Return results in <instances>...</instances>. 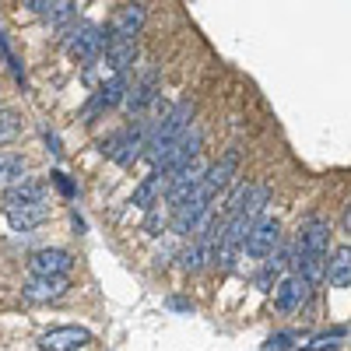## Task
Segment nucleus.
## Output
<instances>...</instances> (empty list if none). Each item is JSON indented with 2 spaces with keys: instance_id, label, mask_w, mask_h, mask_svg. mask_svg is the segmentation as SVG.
<instances>
[{
  "instance_id": "obj_17",
  "label": "nucleus",
  "mask_w": 351,
  "mask_h": 351,
  "mask_svg": "<svg viewBox=\"0 0 351 351\" xmlns=\"http://www.w3.org/2000/svg\"><path fill=\"white\" fill-rule=\"evenodd\" d=\"M46 218H49V204H46V200L14 204V208H8V225H11L14 232H32V228H39Z\"/></svg>"
},
{
  "instance_id": "obj_27",
  "label": "nucleus",
  "mask_w": 351,
  "mask_h": 351,
  "mask_svg": "<svg viewBox=\"0 0 351 351\" xmlns=\"http://www.w3.org/2000/svg\"><path fill=\"white\" fill-rule=\"evenodd\" d=\"M71 18H74V4H71V0H60V4L49 11V25L56 28V32H67Z\"/></svg>"
},
{
  "instance_id": "obj_1",
  "label": "nucleus",
  "mask_w": 351,
  "mask_h": 351,
  "mask_svg": "<svg viewBox=\"0 0 351 351\" xmlns=\"http://www.w3.org/2000/svg\"><path fill=\"white\" fill-rule=\"evenodd\" d=\"M267 200H271V190H267V186H250L246 200L236 204V208L228 211V221L221 225V239H218V246H215V260H211V263H218L221 271L236 267V256H239L246 236L253 232V225L260 221L263 208H267Z\"/></svg>"
},
{
  "instance_id": "obj_30",
  "label": "nucleus",
  "mask_w": 351,
  "mask_h": 351,
  "mask_svg": "<svg viewBox=\"0 0 351 351\" xmlns=\"http://www.w3.org/2000/svg\"><path fill=\"white\" fill-rule=\"evenodd\" d=\"M56 4H60V0H25V8L32 11V14H49Z\"/></svg>"
},
{
  "instance_id": "obj_4",
  "label": "nucleus",
  "mask_w": 351,
  "mask_h": 351,
  "mask_svg": "<svg viewBox=\"0 0 351 351\" xmlns=\"http://www.w3.org/2000/svg\"><path fill=\"white\" fill-rule=\"evenodd\" d=\"M106 49V32L92 21H81L67 28V53L77 56L81 64H95Z\"/></svg>"
},
{
  "instance_id": "obj_16",
  "label": "nucleus",
  "mask_w": 351,
  "mask_h": 351,
  "mask_svg": "<svg viewBox=\"0 0 351 351\" xmlns=\"http://www.w3.org/2000/svg\"><path fill=\"white\" fill-rule=\"evenodd\" d=\"M327 239H330V225L324 218H306L302 228H299L295 250L299 253H319V256H327Z\"/></svg>"
},
{
  "instance_id": "obj_25",
  "label": "nucleus",
  "mask_w": 351,
  "mask_h": 351,
  "mask_svg": "<svg viewBox=\"0 0 351 351\" xmlns=\"http://www.w3.org/2000/svg\"><path fill=\"white\" fill-rule=\"evenodd\" d=\"M18 134H21V116L11 112V109H4V112H0V148L11 144Z\"/></svg>"
},
{
  "instance_id": "obj_21",
  "label": "nucleus",
  "mask_w": 351,
  "mask_h": 351,
  "mask_svg": "<svg viewBox=\"0 0 351 351\" xmlns=\"http://www.w3.org/2000/svg\"><path fill=\"white\" fill-rule=\"evenodd\" d=\"M106 64L116 71V74H123L134 60H137V46H134V39H109L106 36Z\"/></svg>"
},
{
  "instance_id": "obj_11",
  "label": "nucleus",
  "mask_w": 351,
  "mask_h": 351,
  "mask_svg": "<svg viewBox=\"0 0 351 351\" xmlns=\"http://www.w3.org/2000/svg\"><path fill=\"white\" fill-rule=\"evenodd\" d=\"M74 267V256L67 250H39L28 256V274L32 278H67Z\"/></svg>"
},
{
  "instance_id": "obj_33",
  "label": "nucleus",
  "mask_w": 351,
  "mask_h": 351,
  "mask_svg": "<svg viewBox=\"0 0 351 351\" xmlns=\"http://www.w3.org/2000/svg\"><path fill=\"white\" fill-rule=\"evenodd\" d=\"M344 232L351 236V204H348V211H344Z\"/></svg>"
},
{
  "instance_id": "obj_32",
  "label": "nucleus",
  "mask_w": 351,
  "mask_h": 351,
  "mask_svg": "<svg viewBox=\"0 0 351 351\" xmlns=\"http://www.w3.org/2000/svg\"><path fill=\"white\" fill-rule=\"evenodd\" d=\"M46 144H49V152H53V155H60V152H64V148H60V141H56V134H46Z\"/></svg>"
},
{
  "instance_id": "obj_12",
  "label": "nucleus",
  "mask_w": 351,
  "mask_h": 351,
  "mask_svg": "<svg viewBox=\"0 0 351 351\" xmlns=\"http://www.w3.org/2000/svg\"><path fill=\"white\" fill-rule=\"evenodd\" d=\"M200 144H204V137H200V130L197 127H190L180 141H176L172 144V148H169V155L155 165L158 172H176V169H180V165H186V162H193L197 155H200Z\"/></svg>"
},
{
  "instance_id": "obj_9",
  "label": "nucleus",
  "mask_w": 351,
  "mask_h": 351,
  "mask_svg": "<svg viewBox=\"0 0 351 351\" xmlns=\"http://www.w3.org/2000/svg\"><path fill=\"white\" fill-rule=\"evenodd\" d=\"M278 243H281V221H278V218H260V221L253 225V232L246 236L243 250H246V256H253V260H267V256H274Z\"/></svg>"
},
{
  "instance_id": "obj_29",
  "label": "nucleus",
  "mask_w": 351,
  "mask_h": 351,
  "mask_svg": "<svg viewBox=\"0 0 351 351\" xmlns=\"http://www.w3.org/2000/svg\"><path fill=\"white\" fill-rule=\"evenodd\" d=\"M49 180H53V186H56V190H60V193H64L67 200H71V197L77 193V190H74V183L67 180V172H60V169H56V172H49Z\"/></svg>"
},
{
  "instance_id": "obj_3",
  "label": "nucleus",
  "mask_w": 351,
  "mask_h": 351,
  "mask_svg": "<svg viewBox=\"0 0 351 351\" xmlns=\"http://www.w3.org/2000/svg\"><path fill=\"white\" fill-rule=\"evenodd\" d=\"M144 141H148V120H141V123H130V127H120L116 134H109L99 148L106 158H112L116 165H123L130 169L141 155H144Z\"/></svg>"
},
{
  "instance_id": "obj_26",
  "label": "nucleus",
  "mask_w": 351,
  "mask_h": 351,
  "mask_svg": "<svg viewBox=\"0 0 351 351\" xmlns=\"http://www.w3.org/2000/svg\"><path fill=\"white\" fill-rule=\"evenodd\" d=\"M0 56H4V64H8V71H11V77L18 81V84H25V67H21V60L14 56V49H11V39L0 32Z\"/></svg>"
},
{
  "instance_id": "obj_22",
  "label": "nucleus",
  "mask_w": 351,
  "mask_h": 351,
  "mask_svg": "<svg viewBox=\"0 0 351 351\" xmlns=\"http://www.w3.org/2000/svg\"><path fill=\"white\" fill-rule=\"evenodd\" d=\"M327 281L330 288H351V246H337L327 256Z\"/></svg>"
},
{
  "instance_id": "obj_23",
  "label": "nucleus",
  "mask_w": 351,
  "mask_h": 351,
  "mask_svg": "<svg viewBox=\"0 0 351 351\" xmlns=\"http://www.w3.org/2000/svg\"><path fill=\"white\" fill-rule=\"evenodd\" d=\"M25 176V158L14 155V152H0V183H18Z\"/></svg>"
},
{
  "instance_id": "obj_28",
  "label": "nucleus",
  "mask_w": 351,
  "mask_h": 351,
  "mask_svg": "<svg viewBox=\"0 0 351 351\" xmlns=\"http://www.w3.org/2000/svg\"><path fill=\"white\" fill-rule=\"evenodd\" d=\"M291 344H295V334H291V330H281V334L267 337V344H263V351H288Z\"/></svg>"
},
{
  "instance_id": "obj_10",
  "label": "nucleus",
  "mask_w": 351,
  "mask_h": 351,
  "mask_svg": "<svg viewBox=\"0 0 351 351\" xmlns=\"http://www.w3.org/2000/svg\"><path fill=\"white\" fill-rule=\"evenodd\" d=\"M309 291H313V285H309L302 274H295V271H291L288 278H281L278 288H274V306H278V313H285V316L299 313V309L306 306V299H309Z\"/></svg>"
},
{
  "instance_id": "obj_8",
  "label": "nucleus",
  "mask_w": 351,
  "mask_h": 351,
  "mask_svg": "<svg viewBox=\"0 0 351 351\" xmlns=\"http://www.w3.org/2000/svg\"><path fill=\"white\" fill-rule=\"evenodd\" d=\"M236 172H239V152H225L215 165L204 169L200 193H204V197H211V200H218V193L232 186V180H236Z\"/></svg>"
},
{
  "instance_id": "obj_15",
  "label": "nucleus",
  "mask_w": 351,
  "mask_h": 351,
  "mask_svg": "<svg viewBox=\"0 0 351 351\" xmlns=\"http://www.w3.org/2000/svg\"><path fill=\"white\" fill-rule=\"evenodd\" d=\"M67 288H71L67 278H32L21 285V295H25V302L39 306V302H56L60 295H67Z\"/></svg>"
},
{
  "instance_id": "obj_13",
  "label": "nucleus",
  "mask_w": 351,
  "mask_h": 351,
  "mask_svg": "<svg viewBox=\"0 0 351 351\" xmlns=\"http://www.w3.org/2000/svg\"><path fill=\"white\" fill-rule=\"evenodd\" d=\"M84 344H92V334L84 327H53L39 337L43 351H81Z\"/></svg>"
},
{
  "instance_id": "obj_7",
  "label": "nucleus",
  "mask_w": 351,
  "mask_h": 351,
  "mask_svg": "<svg viewBox=\"0 0 351 351\" xmlns=\"http://www.w3.org/2000/svg\"><path fill=\"white\" fill-rule=\"evenodd\" d=\"M127 74H112L109 81H102L99 88H95V95L88 99V106L81 109V120L84 123H92L99 112H106V109H112V106H120L123 99H127Z\"/></svg>"
},
{
  "instance_id": "obj_18",
  "label": "nucleus",
  "mask_w": 351,
  "mask_h": 351,
  "mask_svg": "<svg viewBox=\"0 0 351 351\" xmlns=\"http://www.w3.org/2000/svg\"><path fill=\"white\" fill-rule=\"evenodd\" d=\"M127 109L130 112H144V109H148V106H155L158 102V71H148V74H144L141 81H134V88H127Z\"/></svg>"
},
{
  "instance_id": "obj_6",
  "label": "nucleus",
  "mask_w": 351,
  "mask_h": 351,
  "mask_svg": "<svg viewBox=\"0 0 351 351\" xmlns=\"http://www.w3.org/2000/svg\"><path fill=\"white\" fill-rule=\"evenodd\" d=\"M204 169H208V165H204L200 158H193V162H186V165H180V169H176V172H169V183H165V204H169V208H176V204H183L197 186H200V180H204Z\"/></svg>"
},
{
  "instance_id": "obj_24",
  "label": "nucleus",
  "mask_w": 351,
  "mask_h": 351,
  "mask_svg": "<svg viewBox=\"0 0 351 351\" xmlns=\"http://www.w3.org/2000/svg\"><path fill=\"white\" fill-rule=\"evenodd\" d=\"M348 337V327H330V330H324V334H316L306 348H299V351H334L341 341Z\"/></svg>"
},
{
  "instance_id": "obj_2",
  "label": "nucleus",
  "mask_w": 351,
  "mask_h": 351,
  "mask_svg": "<svg viewBox=\"0 0 351 351\" xmlns=\"http://www.w3.org/2000/svg\"><path fill=\"white\" fill-rule=\"evenodd\" d=\"M190 120H193V102H186V99L180 106H172L169 112H162V120H152L148 123V141H144V158H148L152 165H158L169 155L172 144L190 130Z\"/></svg>"
},
{
  "instance_id": "obj_19",
  "label": "nucleus",
  "mask_w": 351,
  "mask_h": 351,
  "mask_svg": "<svg viewBox=\"0 0 351 351\" xmlns=\"http://www.w3.org/2000/svg\"><path fill=\"white\" fill-rule=\"evenodd\" d=\"M165 183H169V172H158V169H152V176H144V183L134 190V200H130V204H137L141 211H152L155 204H162Z\"/></svg>"
},
{
  "instance_id": "obj_20",
  "label": "nucleus",
  "mask_w": 351,
  "mask_h": 351,
  "mask_svg": "<svg viewBox=\"0 0 351 351\" xmlns=\"http://www.w3.org/2000/svg\"><path fill=\"white\" fill-rule=\"evenodd\" d=\"M46 193H49V186L43 180H25V176H21L18 183L8 186L4 204H8V208H14V204H36V200H46Z\"/></svg>"
},
{
  "instance_id": "obj_5",
  "label": "nucleus",
  "mask_w": 351,
  "mask_h": 351,
  "mask_svg": "<svg viewBox=\"0 0 351 351\" xmlns=\"http://www.w3.org/2000/svg\"><path fill=\"white\" fill-rule=\"evenodd\" d=\"M211 204H215V200L204 197L200 186H197L183 204H176V208H172V236H183V239L193 236V228L204 221V215L211 211Z\"/></svg>"
},
{
  "instance_id": "obj_31",
  "label": "nucleus",
  "mask_w": 351,
  "mask_h": 351,
  "mask_svg": "<svg viewBox=\"0 0 351 351\" xmlns=\"http://www.w3.org/2000/svg\"><path fill=\"white\" fill-rule=\"evenodd\" d=\"M169 309H176V313H193L190 299H180V295H172V299H169Z\"/></svg>"
},
{
  "instance_id": "obj_14",
  "label": "nucleus",
  "mask_w": 351,
  "mask_h": 351,
  "mask_svg": "<svg viewBox=\"0 0 351 351\" xmlns=\"http://www.w3.org/2000/svg\"><path fill=\"white\" fill-rule=\"evenodd\" d=\"M144 21H148V11H144L141 4H123L120 11L112 14V21H109V39H134L141 28H144Z\"/></svg>"
}]
</instances>
